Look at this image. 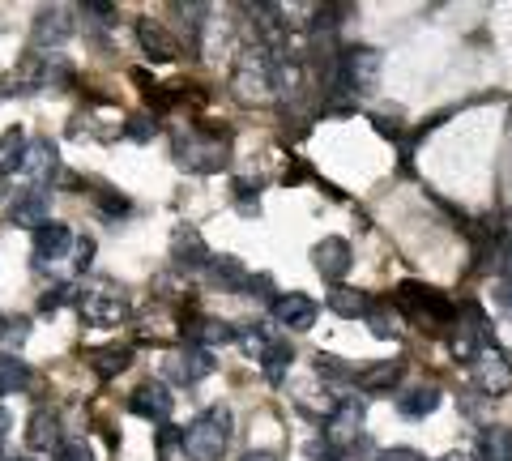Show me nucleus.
Masks as SVG:
<instances>
[{"instance_id": "nucleus-1", "label": "nucleus", "mask_w": 512, "mask_h": 461, "mask_svg": "<svg viewBox=\"0 0 512 461\" xmlns=\"http://www.w3.org/2000/svg\"><path fill=\"white\" fill-rule=\"evenodd\" d=\"M227 444H231V410L218 402L184 432V457L188 461H222Z\"/></svg>"}, {"instance_id": "nucleus-2", "label": "nucleus", "mask_w": 512, "mask_h": 461, "mask_svg": "<svg viewBox=\"0 0 512 461\" xmlns=\"http://www.w3.org/2000/svg\"><path fill=\"white\" fill-rule=\"evenodd\" d=\"M278 73H274V60H269L261 47H248V52H239L235 69H231V90L239 103H269L274 99V86Z\"/></svg>"}, {"instance_id": "nucleus-3", "label": "nucleus", "mask_w": 512, "mask_h": 461, "mask_svg": "<svg viewBox=\"0 0 512 461\" xmlns=\"http://www.w3.org/2000/svg\"><path fill=\"white\" fill-rule=\"evenodd\" d=\"M227 141L210 137V133H188V137H175V163L184 171H197V176H214V171L227 167Z\"/></svg>"}, {"instance_id": "nucleus-4", "label": "nucleus", "mask_w": 512, "mask_h": 461, "mask_svg": "<svg viewBox=\"0 0 512 461\" xmlns=\"http://www.w3.org/2000/svg\"><path fill=\"white\" fill-rule=\"evenodd\" d=\"M397 308H402L410 321H419V325H453L457 321V308L448 304L440 291H427V286H419V282L397 286Z\"/></svg>"}, {"instance_id": "nucleus-5", "label": "nucleus", "mask_w": 512, "mask_h": 461, "mask_svg": "<svg viewBox=\"0 0 512 461\" xmlns=\"http://www.w3.org/2000/svg\"><path fill=\"white\" fill-rule=\"evenodd\" d=\"M380 65H384V56L376 52V47H346L342 60H338V73H342L346 90L367 94L380 82Z\"/></svg>"}, {"instance_id": "nucleus-6", "label": "nucleus", "mask_w": 512, "mask_h": 461, "mask_svg": "<svg viewBox=\"0 0 512 461\" xmlns=\"http://www.w3.org/2000/svg\"><path fill=\"white\" fill-rule=\"evenodd\" d=\"M470 372H474V385L483 389L487 397H504L512 389V363H508V355L500 351V346H491V342L478 351V359L470 363Z\"/></svg>"}, {"instance_id": "nucleus-7", "label": "nucleus", "mask_w": 512, "mask_h": 461, "mask_svg": "<svg viewBox=\"0 0 512 461\" xmlns=\"http://www.w3.org/2000/svg\"><path fill=\"white\" fill-rule=\"evenodd\" d=\"M77 312H82L86 325H124L128 321V299L116 291H82L77 295Z\"/></svg>"}, {"instance_id": "nucleus-8", "label": "nucleus", "mask_w": 512, "mask_h": 461, "mask_svg": "<svg viewBox=\"0 0 512 461\" xmlns=\"http://www.w3.org/2000/svg\"><path fill=\"white\" fill-rule=\"evenodd\" d=\"M312 265H316V274H320V278L342 282V278H346V269L355 265V252H350V244L342 240V235H329V240H320V244L312 248Z\"/></svg>"}, {"instance_id": "nucleus-9", "label": "nucleus", "mask_w": 512, "mask_h": 461, "mask_svg": "<svg viewBox=\"0 0 512 461\" xmlns=\"http://www.w3.org/2000/svg\"><path fill=\"white\" fill-rule=\"evenodd\" d=\"M9 222L13 227H26V231L52 227V201H47L43 188H26V193L9 205Z\"/></svg>"}, {"instance_id": "nucleus-10", "label": "nucleus", "mask_w": 512, "mask_h": 461, "mask_svg": "<svg viewBox=\"0 0 512 461\" xmlns=\"http://www.w3.org/2000/svg\"><path fill=\"white\" fill-rule=\"evenodd\" d=\"M128 410L163 427L171 419V410H175V397H171L167 385H141V389H133V397H128Z\"/></svg>"}, {"instance_id": "nucleus-11", "label": "nucleus", "mask_w": 512, "mask_h": 461, "mask_svg": "<svg viewBox=\"0 0 512 461\" xmlns=\"http://www.w3.org/2000/svg\"><path fill=\"white\" fill-rule=\"evenodd\" d=\"M269 316L282 325V329H295V333H303V329H312V321H316V304L308 295H299V291H291V295H278L274 304H269Z\"/></svg>"}, {"instance_id": "nucleus-12", "label": "nucleus", "mask_w": 512, "mask_h": 461, "mask_svg": "<svg viewBox=\"0 0 512 461\" xmlns=\"http://www.w3.org/2000/svg\"><path fill=\"white\" fill-rule=\"evenodd\" d=\"M214 372V355L201 351V346H188V351H175L167 355V376L171 380H184V385H197Z\"/></svg>"}, {"instance_id": "nucleus-13", "label": "nucleus", "mask_w": 512, "mask_h": 461, "mask_svg": "<svg viewBox=\"0 0 512 461\" xmlns=\"http://www.w3.org/2000/svg\"><path fill=\"white\" fill-rule=\"evenodd\" d=\"M171 261L180 269H205L214 257H210V248H205V240L197 235V227H175V235H171Z\"/></svg>"}, {"instance_id": "nucleus-14", "label": "nucleus", "mask_w": 512, "mask_h": 461, "mask_svg": "<svg viewBox=\"0 0 512 461\" xmlns=\"http://www.w3.org/2000/svg\"><path fill=\"white\" fill-rule=\"evenodd\" d=\"M137 43H141V52H146L154 65H167V60L180 56V43H175L167 30H163V22H154V18H141L137 22Z\"/></svg>"}, {"instance_id": "nucleus-15", "label": "nucleus", "mask_w": 512, "mask_h": 461, "mask_svg": "<svg viewBox=\"0 0 512 461\" xmlns=\"http://www.w3.org/2000/svg\"><path fill=\"white\" fill-rule=\"evenodd\" d=\"M184 338H188V346L214 351V346L235 342V329L222 325V321H214V316H192V321H184Z\"/></svg>"}, {"instance_id": "nucleus-16", "label": "nucleus", "mask_w": 512, "mask_h": 461, "mask_svg": "<svg viewBox=\"0 0 512 461\" xmlns=\"http://www.w3.org/2000/svg\"><path fill=\"white\" fill-rule=\"evenodd\" d=\"M77 248V240H73V231L69 227H60V222H52V227H43V231H35V257L47 265V261H64L69 252Z\"/></svg>"}, {"instance_id": "nucleus-17", "label": "nucleus", "mask_w": 512, "mask_h": 461, "mask_svg": "<svg viewBox=\"0 0 512 461\" xmlns=\"http://www.w3.org/2000/svg\"><path fill=\"white\" fill-rule=\"evenodd\" d=\"M26 444L30 449H43V453H60L64 444H60V419L52 415V410H35L30 415V423H26Z\"/></svg>"}, {"instance_id": "nucleus-18", "label": "nucleus", "mask_w": 512, "mask_h": 461, "mask_svg": "<svg viewBox=\"0 0 512 461\" xmlns=\"http://www.w3.org/2000/svg\"><path fill=\"white\" fill-rule=\"evenodd\" d=\"M205 278H210L214 291H248V278L252 274L235 257H214L210 265H205Z\"/></svg>"}, {"instance_id": "nucleus-19", "label": "nucleus", "mask_w": 512, "mask_h": 461, "mask_svg": "<svg viewBox=\"0 0 512 461\" xmlns=\"http://www.w3.org/2000/svg\"><path fill=\"white\" fill-rule=\"evenodd\" d=\"M56 167H60L56 141H52V137L30 141V154H26V171H30V180H35V184H47V180L56 176Z\"/></svg>"}, {"instance_id": "nucleus-20", "label": "nucleus", "mask_w": 512, "mask_h": 461, "mask_svg": "<svg viewBox=\"0 0 512 461\" xmlns=\"http://www.w3.org/2000/svg\"><path fill=\"white\" fill-rule=\"evenodd\" d=\"M402 380V359H384V363H367V368L355 372V385L367 393H384Z\"/></svg>"}, {"instance_id": "nucleus-21", "label": "nucleus", "mask_w": 512, "mask_h": 461, "mask_svg": "<svg viewBox=\"0 0 512 461\" xmlns=\"http://www.w3.org/2000/svg\"><path fill=\"white\" fill-rule=\"evenodd\" d=\"M436 406H440V389L436 385H419V389L397 393V410H402L406 419H427Z\"/></svg>"}, {"instance_id": "nucleus-22", "label": "nucleus", "mask_w": 512, "mask_h": 461, "mask_svg": "<svg viewBox=\"0 0 512 461\" xmlns=\"http://www.w3.org/2000/svg\"><path fill=\"white\" fill-rule=\"evenodd\" d=\"M478 461H512V427L491 423L478 436Z\"/></svg>"}, {"instance_id": "nucleus-23", "label": "nucleus", "mask_w": 512, "mask_h": 461, "mask_svg": "<svg viewBox=\"0 0 512 461\" xmlns=\"http://www.w3.org/2000/svg\"><path fill=\"white\" fill-rule=\"evenodd\" d=\"M26 154H30V141L22 129L0 133V176H13L18 167H26Z\"/></svg>"}, {"instance_id": "nucleus-24", "label": "nucleus", "mask_w": 512, "mask_h": 461, "mask_svg": "<svg viewBox=\"0 0 512 461\" xmlns=\"http://www.w3.org/2000/svg\"><path fill=\"white\" fill-rule=\"evenodd\" d=\"M325 304H329V312H338V316H363L367 308H372V299H367L359 286H333Z\"/></svg>"}, {"instance_id": "nucleus-25", "label": "nucleus", "mask_w": 512, "mask_h": 461, "mask_svg": "<svg viewBox=\"0 0 512 461\" xmlns=\"http://www.w3.org/2000/svg\"><path fill=\"white\" fill-rule=\"evenodd\" d=\"M69 26H73L69 9H43V13H39V22H35V43H39V47H43L47 39L60 43L64 35H69Z\"/></svg>"}, {"instance_id": "nucleus-26", "label": "nucleus", "mask_w": 512, "mask_h": 461, "mask_svg": "<svg viewBox=\"0 0 512 461\" xmlns=\"http://www.w3.org/2000/svg\"><path fill=\"white\" fill-rule=\"evenodd\" d=\"M26 385H30V368L18 355L0 351V393H22Z\"/></svg>"}, {"instance_id": "nucleus-27", "label": "nucleus", "mask_w": 512, "mask_h": 461, "mask_svg": "<svg viewBox=\"0 0 512 461\" xmlns=\"http://www.w3.org/2000/svg\"><path fill=\"white\" fill-rule=\"evenodd\" d=\"M128 359H133V355H128L124 346H103V351H94V355H90V368L99 372V376H116V372L128 368Z\"/></svg>"}, {"instance_id": "nucleus-28", "label": "nucleus", "mask_w": 512, "mask_h": 461, "mask_svg": "<svg viewBox=\"0 0 512 461\" xmlns=\"http://www.w3.org/2000/svg\"><path fill=\"white\" fill-rule=\"evenodd\" d=\"M291 359H295V351H291V346L274 342V346H269V351L261 355V368H265V376L274 380V385H282V376H286V368H291Z\"/></svg>"}, {"instance_id": "nucleus-29", "label": "nucleus", "mask_w": 512, "mask_h": 461, "mask_svg": "<svg viewBox=\"0 0 512 461\" xmlns=\"http://www.w3.org/2000/svg\"><path fill=\"white\" fill-rule=\"evenodd\" d=\"M478 338H483V333H478L474 325H461V329H453V359H461V363H474L478 359V351H483V346H478Z\"/></svg>"}, {"instance_id": "nucleus-30", "label": "nucleus", "mask_w": 512, "mask_h": 461, "mask_svg": "<svg viewBox=\"0 0 512 461\" xmlns=\"http://www.w3.org/2000/svg\"><path fill=\"white\" fill-rule=\"evenodd\" d=\"M491 265H495V274H500L504 282H512V214H508V235H495V244H491Z\"/></svg>"}, {"instance_id": "nucleus-31", "label": "nucleus", "mask_w": 512, "mask_h": 461, "mask_svg": "<svg viewBox=\"0 0 512 461\" xmlns=\"http://www.w3.org/2000/svg\"><path fill=\"white\" fill-rule=\"evenodd\" d=\"M367 325H372V333H376V338H384V342L397 338V321L389 316V308H384V304H372V308H367Z\"/></svg>"}, {"instance_id": "nucleus-32", "label": "nucleus", "mask_w": 512, "mask_h": 461, "mask_svg": "<svg viewBox=\"0 0 512 461\" xmlns=\"http://www.w3.org/2000/svg\"><path fill=\"white\" fill-rule=\"evenodd\" d=\"M26 333H30V321L26 316H13V321L0 325V346H22Z\"/></svg>"}, {"instance_id": "nucleus-33", "label": "nucleus", "mask_w": 512, "mask_h": 461, "mask_svg": "<svg viewBox=\"0 0 512 461\" xmlns=\"http://www.w3.org/2000/svg\"><path fill=\"white\" fill-rule=\"evenodd\" d=\"M158 449H163V457H171L175 449H184V432H175L171 423L158 427Z\"/></svg>"}, {"instance_id": "nucleus-34", "label": "nucleus", "mask_w": 512, "mask_h": 461, "mask_svg": "<svg viewBox=\"0 0 512 461\" xmlns=\"http://www.w3.org/2000/svg\"><path fill=\"white\" fill-rule=\"evenodd\" d=\"M376 461H427L419 449H406V444H397V449H380Z\"/></svg>"}, {"instance_id": "nucleus-35", "label": "nucleus", "mask_w": 512, "mask_h": 461, "mask_svg": "<svg viewBox=\"0 0 512 461\" xmlns=\"http://www.w3.org/2000/svg\"><path fill=\"white\" fill-rule=\"evenodd\" d=\"M269 286H274V278L269 274H256V278H248V295H256V299H269V304H274V291H269Z\"/></svg>"}, {"instance_id": "nucleus-36", "label": "nucleus", "mask_w": 512, "mask_h": 461, "mask_svg": "<svg viewBox=\"0 0 512 461\" xmlns=\"http://www.w3.org/2000/svg\"><path fill=\"white\" fill-rule=\"evenodd\" d=\"M90 261H94V240H90V235H82L77 248H73V265L77 269H90Z\"/></svg>"}, {"instance_id": "nucleus-37", "label": "nucleus", "mask_w": 512, "mask_h": 461, "mask_svg": "<svg viewBox=\"0 0 512 461\" xmlns=\"http://www.w3.org/2000/svg\"><path fill=\"white\" fill-rule=\"evenodd\" d=\"M56 461H94V453L86 449V444H64V449L56 453Z\"/></svg>"}, {"instance_id": "nucleus-38", "label": "nucleus", "mask_w": 512, "mask_h": 461, "mask_svg": "<svg viewBox=\"0 0 512 461\" xmlns=\"http://www.w3.org/2000/svg\"><path fill=\"white\" fill-rule=\"evenodd\" d=\"M82 13H90L94 22H103V26H107V22H116V13H120V9H116V5H103V0H99V5H86Z\"/></svg>"}, {"instance_id": "nucleus-39", "label": "nucleus", "mask_w": 512, "mask_h": 461, "mask_svg": "<svg viewBox=\"0 0 512 461\" xmlns=\"http://www.w3.org/2000/svg\"><path fill=\"white\" fill-rule=\"evenodd\" d=\"M99 201H103V210H111V214H124L128 210V201L116 197V193H99Z\"/></svg>"}, {"instance_id": "nucleus-40", "label": "nucleus", "mask_w": 512, "mask_h": 461, "mask_svg": "<svg viewBox=\"0 0 512 461\" xmlns=\"http://www.w3.org/2000/svg\"><path fill=\"white\" fill-rule=\"evenodd\" d=\"M128 137L146 141V137H150V120H133V124H128Z\"/></svg>"}, {"instance_id": "nucleus-41", "label": "nucleus", "mask_w": 512, "mask_h": 461, "mask_svg": "<svg viewBox=\"0 0 512 461\" xmlns=\"http://www.w3.org/2000/svg\"><path fill=\"white\" fill-rule=\"evenodd\" d=\"M239 461H278V453H269V449H252V453H244Z\"/></svg>"}, {"instance_id": "nucleus-42", "label": "nucleus", "mask_w": 512, "mask_h": 461, "mask_svg": "<svg viewBox=\"0 0 512 461\" xmlns=\"http://www.w3.org/2000/svg\"><path fill=\"white\" fill-rule=\"evenodd\" d=\"M5 436H9V410L0 406V440H5Z\"/></svg>"}, {"instance_id": "nucleus-43", "label": "nucleus", "mask_w": 512, "mask_h": 461, "mask_svg": "<svg viewBox=\"0 0 512 461\" xmlns=\"http://www.w3.org/2000/svg\"><path fill=\"white\" fill-rule=\"evenodd\" d=\"M436 461H470L466 453H444V457H436Z\"/></svg>"}, {"instance_id": "nucleus-44", "label": "nucleus", "mask_w": 512, "mask_h": 461, "mask_svg": "<svg viewBox=\"0 0 512 461\" xmlns=\"http://www.w3.org/2000/svg\"><path fill=\"white\" fill-rule=\"evenodd\" d=\"M18 461H35V457H18Z\"/></svg>"}]
</instances>
